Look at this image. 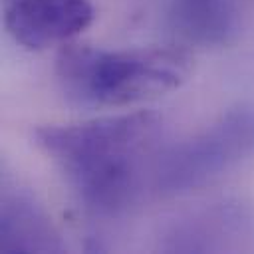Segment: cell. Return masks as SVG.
I'll return each mask as SVG.
<instances>
[{"label": "cell", "mask_w": 254, "mask_h": 254, "mask_svg": "<svg viewBox=\"0 0 254 254\" xmlns=\"http://www.w3.org/2000/svg\"><path fill=\"white\" fill-rule=\"evenodd\" d=\"M161 137L163 117L145 109L44 125L32 133L36 147L58 167L83 206L103 216L129 210L147 187L153 189Z\"/></svg>", "instance_id": "6da1fadb"}, {"label": "cell", "mask_w": 254, "mask_h": 254, "mask_svg": "<svg viewBox=\"0 0 254 254\" xmlns=\"http://www.w3.org/2000/svg\"><path fill=\"white\" fill-rule=\"evenodd\" d=\"M192 71L185 46L103 50L65 42L56 56V79L73 107H123L181 87Z\"/></svg>", "instance_id": "7a4b0ae2"}, {"label": "cell", "mask_w": 254, "mask_h": 254, "mask_svg": "<svg viewBox=\"0 0 254 254\" xmlns=\"http://www.w3.org/2000/svg\"><path fill=\"white\" fill-rule=\"evenodd\" d=\"M254 155V103L242 101L220 113L196 135L163 149L153 190L175 196L202 189Z\"/></svg>", "instance_id": "3957f363"}, {"label": "cell", "mask_w": 254, "mask_h": 254, "mask_svg": "<svg viewBox=\"0 0 254 254\" xmlns=\"http://www.w3.org/2000/svg\"><path fill=\"white\" fill-rule=\"evenodd\" d=\"M8 34L26 50L64 46L93 22L89 0H2Z\"/></svg>", "instance_id": "277c9868"}, {"label": "cell", "mask_w": 254, "mask_h": 254, "mask_svg": "<svg viewBox=\"0 0 254 254\" xmlns=\"http://www.w3.org/2000/svg\"><path fill=\"white\" fill-rule=\"evenodd\" d=\"M167 22L181 46L220 48L240 32L238 12L226 0H175Z\"/></svg>", "instance_id": "5b68a950"}, {"label": "cell", "mask_w": 254, "mask_h": 254, "mask_svg": "<svg viewBox=\"0 0 254 254\" xmlns=\"http://www.w3.org/2000/svg\"><path fill=\"white\" fill-rule=\"evenodd\" d=\"M0 246L4 252H58L62 242L44 210L24 194H6L2 202Z\"/></svg>", "instance_id": "8992f818"}, {"label": "cell", "mask_w": 254, "mask_h": 254, "mask_svg": "<svg viewBox=\"0 0 254 254\" xmlns=\"http://www.w3.org/2000/svg\"><path fill=\"white\" fill-rule=\"evenodd\" d=\"M254 218L248 212L232 202V204H216L198 216H190L183 220L171 238V248L177 250H218L228 248V240L234 246H240L238 234H242Z\"/></svg>", "instance_id": "52a82bcc"}]
</instances>
